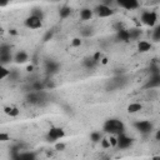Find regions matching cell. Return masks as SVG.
<instances>
[{
  "label": "cell",
  "mask_w": 160,
  "mask_h": 160,
  "mask_svg": "<svg viewBox=\"0 0 160 160\" xmlns=\"http://www.w3.org/2000/svg\"><path fill=\"white\" fill-rule=\"evenodd\" d=\"M31 15L38 16V18H40V19H42V20H44V12H42L40 9H34V10L31 11Z\"/></svg>",
  "instance_id": "30"
},
{
  "label": "cell",
  "mask_w": 160,
  "mask_h": 160,
  "mask_svg": "<svg viewBox=\"0 0 160 160\" xmlns=\"http://www.w3.org/2000/svg\"><path fill=\"white\" fill-rule=\"evenodd\" d=\"M92 58H94V60H95V61L99 64V62L101 61V59H102V54H101L100 51H98V52H95V54L92 55Z\"/></svg>",
  "instance_id": "32"
},
{
  "label": "cell",
  "mask_w": 160,
  "mask_h": 160,
  "mask_svg": "<svg viewBox=\"0 0 160 160\" xmlns=\"http://www.w3.org/2000/svg\"><path fill=\"white\" fill-rule=\"evenodd\" d=\"M102 131L109 135H121L125 132V125L119 119H108L102 125Z\"/></svg>",
  "instance_id": "1"
},
{
  "label": "cell",
  "mask_w": 160,
  "mask_h": 160,
  "mask_svg": "<svg viewBox=\"0 0 160 160\" xmlns=\"http://www.w3.org/2000/svg\"><path fill=\"white\" fill-rule=\"evenodd\" d=\"M65 136V130L62 128H58V126H52L49 129L48 134H46V140L49 142H56L59 140H61Z\"/></svg>",
  "instance_id": "3"
},
{
  "label": "cell",
  "mask_w": 160,
  "mask_h": 160,
  "mask_svg": "<svg viewBox=\"0 0 160 160\" xmlns=\"http://www.w3.org/2000/svg\"><path fill=\"white\" fill-rule=\"evenodd\" d=\"M9 52H11V46L9 44H1L0 54H9Z\"/></svg>",
  "instance_id": "25"
},
{
  "label": "cell",
  "mask_w": 160,
  "mask_h": 160,
  "mask_svg": "<svg viewBox=\"0 0 160 160\" xmlns=\"http://www.w3.org/2000/svg\"><path fill=\"white\" fill-rule=\"evenodd\" d=\"M151 48H152V45L148 40H139L138 41V51L139 52H148L151 50Z\"/></svg>",
  "instance_id": "11"
},
{
  "label": "cell",
  "mask_w": 160,
  "mask_h": 160,
  "mask_svg": "<svg viewBox=\"0 0 160 160\" xmlns=\"http://www.w3.org/2000/svg\"><path fill=\"white\" fill-rule=\"evenodd\" d=\"M132 141L134 140L124 132L121 135H118V146L116 148H119L120 150H126L132 145Z\"/></svg>",
  "instance_id": "7"
},
{
  "label": "cell",
  "mask_w": 160,
  "mask_h": 160,
  "mask_svg": "<svg viewBox=\"0 0 160 160\" xmlns=\"http://www.w3.org/2000/svg\"><path fill=\"white\" fill-rule=\"evenodd\" d=\"M151 160H160V155H156V156H154Z\"/></svg>",
  "instance_id": "39"
},
{
  "label": "cell",
  "mask_w": 160,
  "mask_h": 160,
  "mask_svg": "<svg viewBox=\"0 0 160 160\" xmlns=\"http://www.w3.org/2000/svg\"><path fill=\"white\" fill-rule=\"evenodd\" d=\"M134 128L142 135H148L152 131L154 126L149 121V120H139V121H135L134 122Z\"/></svg>",
  "instance_id": "4"
},
{
  "label": "cell",
  "mask_w": 160,
  "mask_h": 160,
  "mask_svg": "<svg viewBox=\"0 0 160 160\" xmlns=\"http://www.w3.org/2000/svg\"><path fill=\"white\" fill-rule=\"evenodd\" d=\"M159 146H160V141H159Z\"/></svg>",
  "instance_id": "41"
},
{
  "label": "cell",
  "mask_w": 160,
  "mask_h": 160,
  "mask_svg": "<svg viewBox=\"0 0 160 160\" xmlns=\"http://www.w3.org/2000/svg\"><path fill=\"white\" fill-rule=\"evenodd\" d=\"M81 44H82V40L80 38H74L71 40V46L72 48H79V46H81Z\"/></svg>",
  "instance_id": "28"
},
{
  "label": "cell",
  "mask_w": 160,
  "mask_h": 160,
  "mask_svg": "<svg viewBox=\"0 0 160 160\" xmlns=\"http://www.w3.org/2000/svg\"><path fill=\"white\" fill-rule=\"evenodd\" d=\"M10 32H11V34H12V35H16V31H15V30H14V29H12V30H10Z\"/></svg>",
  "instance_id": "40"
},
{
  "label": "cell",
  "mask_w": 160,
  "mask_h": 160,
  "mask_svg": "<svg viewBox=\"0 0 160 160\" xmlns=\"http://www.w3.org/2000/svg\"><path fill=\"white\" fill-rule=\"evenodd\" d=\"M32 69H34V66H32V65H29V66L26 68V70H28V71H32Z\"/></svg>",
  "instance_id": "38"
},
{
  "label": "cell",
  "mask_w": 160,
  "mask_h": 160,
  "mask_svg": "<svg viewBox=\"0 0 160 160\" xmlns=\"http://www.w3.org/2000/svg\"><path fill=\"white\" fill-rule=\"evenodd\" d=\"M10 140V136L6 132H0V141H8Z\"/></svg>",
  "instance_id": "34"
},
{
  "label": "cell",
  "mask_w": 160,
  "mask_h": 160,
  "mask_svg": "<svg viewBox=\"0 0 160 160\" xmlns=\"http://www.w3.org/2000/svg\"><path fill=\"white\" fill-rule=\"evenodd\" d=\"M0 71H1V74H0V79H5V78L10 76V74H11V70H8L5 66H1Z\"/></svg>",
  "instance_id": "26"
},
{
  "label": "cell",
  "mask_w": 160,
  "mask_h": 160,
  "mask_svg": "<svg viewBox=\"0 0 160 160\" xmlns=\"http://www.w3.org/2000/svg\"><path fill=\"white\" fill-rule=\"evenodd\" d=\"M70 15H71V8H70V6L64 5L62 8H60V10H59V16H60V19H66V18H69Z\"/></svg>",
  "instance_id": "19"
},
{
  "label": "cell",
  "mask_w": 160,
  "mask_h": 160,
  "mask_svg": "<svg viewBox=\"0 0 160 160\" xmlns=\"http://www.w3.org/2000/svg\"><path fill=\"white\" fill-rule=\"evenodd\" d=\"M155 140L160 141V130H158V131L155 132Z\"/></svg>",
  "instance_id": "36"
},
{
  "label": "cell",
  "mask_w": 160,
  "mask_h": 160,
  "mask_svg": "<svg viewBox=\"0 0 160 160\" xmlns=\"http://www.w3.org/2000/svg\"><path fill=\"white\" fill-rule=\"evenodd\" d=\"M45 68H46V70H48V72H50V74H54V72H58V70H59V64L56 62V61H54V60H46L45 61Z\"/></svg>",
  "instance_id": "16"
},
{
  "label": "cell",
  "mask_w": 160,
  "mask_h": 160,
  "mask_svg": "<svg viewBox=\"0 0 160 160\" xmlns=\"http://www.w3.org/2000/svg\"><path fill=\"white\" fill-rule=\"evenodd\" d=\"M65 148H66V145H65L64 142H56V144H55V150L62 151V150H65Z\"/></svg>",
  "instance_id": "33"
},
{
  "label": "cell",
  "mask_w": 160,
  "mask_h": 160,
  "mask_svg": "<svg viewBox=\"0 0 160 160\" xmlns=\"http://www.w3.org/2000/svg\"><path fill=\"white\" fill-rule=\"evenodd\" d=\"M108 139H109L110 145H111L112 148H116V146H118V136H116V135H110Z\"/></svg>",
  "instance_id": "29"
},
{
  "label": "cell",
  "mask_w": 160,
  "mask_h": 160,
  "mask_svg": "<svg viewBox=\"0 0 160 160\" xmlns=\"http://www.w3.org/2000/svg\"><path fill=\"white\" fill-rule=\"evenodd\" d=\"M14 60H15V62H18V64H24V62H26V61L29 60V55H28L26 51L20 50V51H18V52L15 54Z\"/></svg>",
  "instance_id": "13"
},
{
  "label": "cell",
  "mask_w": 160,
  "mask_h": 160,
  "mask_svg": "<svg viewBox=\"0 0 160 160\" xmlns=\"http://www.w3.org/2000/svg\"><path fill=\"white\" fill-rule=\"evenodd\" d=\"M82 65H84L86 69H94V68L98 65V62L94 60V58H92V56H90V58H85V59H84Z\"/></svg>",
  "instance_id": "20"
},
{
  "label": "cell",
  "mask_w": 160,
  "mask_h": 160,
  "mask_svg": "<svg viewBox=\"0 0 160 160\" xmlns=\"http://www.w3.org/2000/svg\"><path fill=\"white\" fill-rule=\"evenodd\" d=\"M160 86V74L159 75H151L148 82L145 84V88H158Z\"/></svg>",
  "instance_id": "15"
},
{
  "label": "cell",
  "mask_w": 160,
  "mask_h": 160,
  "mask_svg": "<svg viewBox=\"0 0 160 160\" xmlns=\"http://www.w3.org/2000/svg\"><path fill=\"white\" fill-rule=\"evenodd\" d=\"M140 20L144 25L149 28H155L158 22V14L154 10H145L140 15Z\"/></svg>",
  "instance_id": "2"
},
{
  "label": "cell",
  "mask_w": 160,
  "mask_h": 160,
  "mask_svg": "<svg viewBox=\"0 0 160 160\" xmlns=\"http://www.w3.org/2000/svg\"><path fill=\"white\" fill-rule=\"evenodd\" d=\"M100 144H101V146H102L104 149H109V148H111L110 141H109V139H108V138H102V139H101V141H100Z\"/></svg>",
  "instance_id": "31"
},
{
  "label": "cell",
  "mask_w": 160,
  "mask_h": 160,
  "mask_svg": "<svg viewBox=\"0 0 160 160\" xmlns=\"http://www.w3.org/2000/svg\"><path fill=\"white\" fill-rule=\"evenodd\" d=\"M129 32H130V41L138 40L140 38V35H141V30L140 29H130Z\"/></svg>",
  "instance_id": "24"
},
{
  "label": "cell",
  "mask_w": 160,
  "mask_h": 160,
  "mask_svg": "<svg viewBox=\"0 0 160 160\" xmlns=\"http://www.w3.org/2000/svg\"><path fill=\"white\" fill-rule=\"evenodd\" d=\"M44 84H41L40 81H35L34 84H32V90L34 91H42L44 90Z\"/></svg>",
  "instance_id": "27"
},
{
  "label": "cell",
  "mask_w": 160,
  "mask_h": 160,
  "mask_svg": "<svg viewBox=\"0 0 160 160\" xmlns=\"http://www.w3.org/2000/svg\"><path fill=\"white\" fill-rule=\"evenodd\" d=\"M116 5L125 10H136L140 8V2L136 0H119Z\"/></svg>",
  "instance_id": "8"
},
{
  "label": "cell",
  "mask_w": 160,
  "mask_h": 160,
  "mask_svg": "<svg viewBox=\"0 0 160 160\" xmlns=\"http://www.w3.org/2000/svg\"><path fill=\"white\" fill-rule=\"evenodd\" d=\"M100 62H101V64H108V59H106V58H102Z\"/></svg>",
  "instance_id": "37"
},
{
  "label": "cell",
  "mask_w": 160,
  "mask_h": 160,
  "mask_svg": "<svg viewBox=\"0 0 160 160\" xmlns=\"http://www.w3.org/2000/svg\"><path fill=\"white\" fill-rule=\"evenodd\" d=\"M151 40H152L154 42H159V41H160V24L154 28L152 34H151Z\"/></svg>",
  "instance_id": "22"
},
{
  "label": "cell",
  "mask_w": 160,
  "mask_h": 160,
  "mask_svg": "<svg viewBox=\"0 0 160 160\" xmlns=\"http://www.w3.org/2000/svg\"><path fill=\"white\" fill-rule=\"evenodd\" d=\"M24 25L28 28V29H32V30H36V29H40L42 26V19L38 18V16H34V15H29L25 20H24Z\"/></svg>",
  "instance_id": "6"
},
{
  "label": "cell",
  "mask_w": 160,
  "mask_h": 160,
  "mask_svg": "<svg viewBox=\"0 0 160 160\" xmlns=\"http://www.w3.org/2000/svg\"><path fill=\"white\" fill-rule=\"evenodd\" d=\"M12 160H36V155L32 151H20L11 155Z\"/></svg>",
  "instance_id": "9"
},
{
  "label": "cell",
  "mask_w": 160,
  "mask_h": 160,
  "mask_svg": "<svg viewBox=\"0 0 160 160\" xmlns=\"http://www.w3.org/2000/svg\"><path fill=\"white\" fill-rule=\"evenodd\" d=\"M116 39L119 41H122V42L130 41V32H129V30L128 29H120V30H118Z\"/></svg>",
  "instance_id": "12"
},
{
  "label": "cell",
  "mask_w": 160,
  "mask_h": 160,
  "mask_svg": "<svg viewBox=\"0 0 160 160\" xmlns=\"http://www.w3.org/2000/svg\"><path fill=\"white\" fill-rule=\"evenodd\" d=\"M52 34H54L52 31H48V32L45 34V36H44V39H42V40H44V41H48L49 39H51V38H52Z\"/></svg>",
  "instance_id": "35"
},
{
  "label": "cell",
  "mask_w": 160,
  "mask_h": 160,
  "mask_svg": "<svg viewBox=\"0 0 160 160\" xmlns=\"http://www.w3.org/2000/svg\"><path fill=\"white\" fill-rule=\"evenodd\" d=\"M94 12H95L99 18H109V16H111V15L114 14V9L102 2V4H99V5L95 6Z\"/></svg>",
  "instance_id": "5"
},
{
  "label": "cell",
  "mask_w": 160,
  "mask_h": 160,
  "mask_svg": "<svg viewBox=\"0 0 160 160\" xmlns=\"http://www.w3.org/2000/svg\"><path fill=\"white\" fill-rule=\"evenodd\" d=\"M12 59L14 58H12L11 52H9V54H0V62H1L2 66H5L6 64H9Z\"/></svg>",
  "instance_id": "21"
},
{
  "label": "cell",
  "mask_w": 160,
  "mask_h": 160,
  "mask_svg": "<svg viewBox=\"0 0 160 160\" xmlns=\"http://www.w3.org/2000/svg\"><path fill=\"white\" fill-rule=\"evenodd\" d=\"M101 139H102V132L101 131H92L91 134H90V140L92 141V142H100L101 141Z\"/></svg>",
  "instance_id": "23"
},
{
  "label": "cell",
  "mask_w": 160,
  "mask_h": 160,
  "mask_svg": "<svg viewBox=\"0 0 160 160\" xmlns=\"http://www.w3.org/2000/svg\"><path fill=\"white\" fill-rule=\"evenodd\" d=\"M141 109H142V105H141L140 102H130V104L128 105V108H126V110H128L129 114H136V112H139Z\"/></svg>",
  "instance_id": "18"
},
{
  "label": "cell",
  "mask_w": 160,
  "mask_h": 160,
  "mask_svg": "<svg viewBox=\"0 0 160 160\" xmlns=\"http://www.w3.org/2000/svg\"><path fill=\"white\" fill-rule=\"evenodd\" d=\"M44 96L45 94L42 91H32L29 96H28V101L30 104H35V105H39L42 100H44Z\"/></svg>",
  "instance_id": "10"
},
{
  "label": "cell",
  "mask_w": 160,
  "mask_h": 160,
  "mask_svg": "<svg viewBox=\"0 0 160 160\" xmlns=\"http://www.w3.org/2000/svg\"><path fill=\"white\" fill-rule=\"evenodd\" d=\"M79 15H80V19L84 20V21L91 20V19H92V15H94V10H91V9H89V8H82V9L80 10Z\"/></svg>",
  "instance_id": "14"
},
{
  "label": "cell",
  "mask_w": 160,
  "mask_h": 160,
  "mask_svg": "<svg viewBox=\"0 0 160 160\" xmlns=\"http://www.w3.org/2000/svg\"><path fill=\"white\" fill-rule=\"evenodd\" d=\"M4 112L6 115H9L10 118H16L20 114V110L16 106H14V105H8V106L4 108Z\"/></svg>",
  "instance_id": "17"
}]
</instances>
